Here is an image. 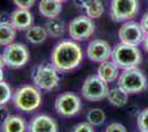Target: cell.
I'll list each match as a JSON object with an SVG mask.
<instances>
[{"label":"cell","instance_id":"cell-20","mask_svg":"<svg viewBox=\"0 0 148 132\" xmlns=\"http://www.w3.org/2000/svg\"><path fill=\"white\" fill-rule=\"evenodd\" d=\"M48 32L44 26L32 25L25 31V39L32 44H41L48 38Z\"/></svg>","mask_w":148,"mask_h":132},{"label":"cell","instance_id":"cell-16","mask_svg":"<svg viewBox=\"0 0 148 132\" xmlns=\"http://www.w3.org/2000/svg\"><path fill=\"white\" fill-rule=\"evenodd\" d=\"M118 69L119 67L113 61H105L99 64V69H97V75L108 84V83L114 82L119 76Z\"/></svg>","mask_w":148,"mask_h":132},{"label":"cell","instance_id":"cell-6","mask_svg":"<svg viewBox=\"0 0 148 132\" xmlns=\"http://www.w3.org/2000/svg\"><path fill=\"white\" fill-rule=\"evenodd\" d=\"M2 58L5 65L10 68L18 69L23 67L25 64L29 62L30 52L25 44L13 42L5 46V50L2 53Z\"/></svg>","mask_w":148,"mask_h":132},{"label":"cell","instance_id":"cell-1","mask_svg":"<svg viewBox=\"0 0 148 132\" xmlns=\"http://www.w3.org/2000/svg\"><path fill=\"white\" fill-rule=\"evenodd\" d=\"M83 61V52L75 41L64 40L54 46L51 53V63L59 72H71Z\"/></svg>","mask_w":148,"mask_h":132},{"label":"cell","instance_id":"cell-31","mask_svg":"<svg viewBox=\"0 0 148 132\" xmlns=\"http://www.w3.org/2000/svg\"><path fill=\"white\" fill-rule=\"evenodd\" d=\"M143 46H144V49L146 52H148V34L145 35V38H144V41H143Z\"/></svg>","mask_w":148,"mask_h":132},{"label":"cell","instance_id":"cell-3","mask_svg":"<svg viewBox=\"0 0 148 132\" xmlns=\"http://www.w3.org/2000/svg\"><path fill=\"white\" fill-rule=\"evenodd\" d=\"M14 107L23 112H32L40 107L42 96L40 89L36 86L25 85L18 88L12 96Z\"/></svg>","mask_w":148,"mask_h":132},{"label":"cell","instance_id":"cell-21","mask_svg":"<svg viewBox=\"0 0 148 132\" xmlns=\"http://www.w3.org/2000/svg\"><path fill=\"white\" fill-rule=\"evenodd\" d=\"M107 99L115 107H124L128 102V94L121 87L112 88L108 91Z\"/></svg>","mask_w":148,"mask_h":132},{"label":"cell","instance_id":"cell-2","mask_svg":"<svg viewBox=\"0 0 148 132\" xmlns=\"http://www.w3.org/2000/svg\"><path fill=\"white\" fill-rule=\"evenodd\" d=\"M31 79L36 87L45 91L56 90L60 84L59 70L52 63H42L37 65L32 69Z\"/></svg>","mask_w":148,"mask_h":132},{"label":"cell","instance_id":"cell-32","mask_svg":"<svg viewBox=\"0 0 148 132\" xmlns=\"http://www.w3.org/2000/svg\"><path fill=\"white\" fill-rule=\"evenodd\" d=\"M3 77H5L3 68H0V82H3Z\"/></svg>","mask_w":148,"mask_h":132},{"label":"cell","instance_id":"cell-18","mask_svg":"<svg viewBox=\"0 0 148 132\" xmlns=\"http://www.w3.org/2000/svg\"><path fill=\"white\" fill-rule=\"evenodd\" d=\"M17 30L10 21H0V46H7L14 42Z\"/></svg>","mask_w":148,"mask_h":132},{"label":"cell","instance_id":"cell-29","mask_svg":"<svg viewBox=\"0 0 148 132\" xmlns=\"http://www.w3.org/2000/svg\"><path fill=\"white\" fill-rule=\"evenodd\" d=\"M140 26H142L144 33L148 34V12L143 16L142 20H140Z\"/></svg>","mask_w":148,"mask_h":132},{"label":"cell","instance_id":"cell-13","mask_svg":"<svg viewBox=\"0 0 148 132\" xmlns=\"http://www.w3.org/2000/svg\"><path fill=\"white\" fill-rule=\"evenodd\" d=\"M29 132H58V123L53 118L47 114L33 117L28 126Z\"/></svg>","mask_w":148,"mask_h":132},{"label":"cell","instance_id":"cell-14","mask_svg":"<svg viewBox=\"0 0 148 132\" xmlns=\"http://www.w3.org/2000/svg\"><path fill=\"white\" fill-rule=\"evenodd\" d=\"M10 23L18 31H27L33 24V16L28 9L17 8L13 10L9 18Z\"/></svg>","mask_w":148,"mask_h":132},{"label":"cell","instance_id":"cell-8","mask_svg":"<svg viewBox=\"0 0 148 132\" xmlns=\"http://www.w3.org/2000/svg\"><path fill=\"white\" fill-rule=\"evenodd\" d=\"M68 31L72 40L81 42L92 37L95 31V24L88 16H79L69 23Z\"/></svg>","mask_w":148,"mask_h":132},{"label":"cell","instance_id":"cell-23","mask_svg":"<svg viewBox=\"0 0 148 132\" xmlns=\"http://www.w3.org/2000/svg\"><path fill=\"white\" fill-rule=\"evenodd\" d=\"M86 119H87V122L91 123L93 127H99V126H102L105 122L106 116H105V112L102 109L94 108V109H91L87 112Z\"/></svg>","mask_w":148,"mask_h":132},{"label":"cell","instance_id":"cell-34","mask_svg":"<svg viewBox=\"0 0 148 132\" xmlns=\"http://www.w3.org/2000/svg\"><path fill=\"white\" fill-rule=\"evenodd\" d=\"M60 1H62V2H63V1H65V0H60Z\"/></svg>","mask_w":148,"mask_h":132},{"label":"cell","instance_id":"cell-11","mask_svg":"<svg viewBox=\"0 0 148 132\" xmlns=\"http://www.w3.org/2000/svg\"><path fill=\"white\" fill-rule=\"evenodd\" d=\"M118 38L122 43L137 46L143 43L145 33L143 31L140 24H138L135 21H127L119 28Z\"/></svg>","mask_w":148,"mask_h":132},{"label":"cell","instance_id":"cell-35","mask_svg":"<svg viewBox=\"0 0 148 132\" xmlns=\"http://www.w3.org/2000/svg\"><path fill=\"white\" fill-rule=\"evenodd\" d=\"M140 132H142V131H140Z\"/></svg>","mask_w":148,"mask_h":132},{"label":"cell","instance_id":"cell-27","mask_svg":"<svg viewBox=\"0 0 148 132\" xmlns=\"http://www.w3.org/2000/svg\"><path fill=\"white\" fill-rule=\"evenodd\" d=\"M12 2L16 5L17 8L20 9H30L34 6L36 3V0H12Z\"/></svg>","mask_w":148,"mask_h":132},{"label":"cell","instance_id":"cell-33","mask_svg":"<svg viewBox=\"0 0 148 132\" xmlns=\"http://www.w3.org/2000/svg\"><path fill=\"white\" fill-rule=\"evenodd\" d=\"M3 67H5V62H3L2 55H0V68H3Z\"/></svg>","mask_w":148,"mask_h":132},{"label":"cell","instance_id":"cell-5","mask_svg":"<svg viewBox=\"0 0 148 132\" xmlns=\"http://www.w3.org/2000/svg\"><path fill=\"white\" fill-rule=\"evenodd\" d=\"M118 87L124 89L127 94H138L147 88L146 75L137 67L124 69L118 78Z\"/></svg>","mask_w":148,"mask_h":132},{"label":"cell","instance_id":"cell-4","mask_svg":"<svg viewBox=\"0 0 148 132\" xmlns=\"http://www.w3.org/2000/svg\"><path fill=\"white\" fill-rule=\"evenodd\" d=\"M112 61L122 69L137 67L142 62V53L137 46L121 43L116 44L112 50Z\"/></svg>","mask_w":148,"mask_h":132},{"label":"cell","instance_id":"cell-22","mask_svg":"<svg viewBox=\"0 0 148 132\" xmlns=\"http://www.w3.org/2000/svg\"><path fill=\"white\" fill-rule=\"evenodd\" d=\"M44 28H45L48 34L51 38L59 39L62 38L65 34V24H64V22L61 21V20H58L56 18L48 20L45 22Z\"/></svg>","mask_w":148,"mask_h":132},{"label":"cell","instance_id":"cell-15","mask_svg":"<svg viewBox=\"0 0 148 132\" xmlns=\"http://www.w3.org/2000/svg\"><path fill=\"white\" fill-rule=\"evenodd\" d=\"M39 11L43 17L48 19L56 18L62 11V1L60 0H40Z\"/></svg>","mask_w":148,"mask_h":132},{"label":"cell","instance_id":"cell-30","mask_svg":"<svg viewBox=\"0 0 148 132\" xmlns=\"http://www.w3.org/2000/svg\"><path fill=\"white\" fill-rule=\"evenodd\" d=\"M8 116H10V113L8 112L6 108H3L2 106H0V121H3Z\"/></svg>","mask_w":148,"mask_h":132},{"label":"cell","instance_id":"cell-10","mask_svg":"<svg viewBox=\"0 0 148 132\" xmlns=\"http://www.w3.org/2000/svg\"><path fill=\"white\" fill-rule=\"evenodd\" d=\"M56 112L62 117L71 118L80 112L82 101L77 95L73 93H63L56 99L54 104Z\"/></svg>","mask_w":148,"mask_h":132},{"label":"cell","instance_id":"cell-9","mask_svg":"<svg viewBox=\"0 0 148 132\" xmlns=\"http://www.w3.org/2000/svg\"><path fill=\"white\" fill-rule=\"evenodd\" d=\"M138 9V0H112L111 18L116 22L130 21L136 17Z\"/></svg>","mask_w":148,"mask_h":132},{"label":"cell","instance_id":"cell-12","mask_svg":"<svg viewBox=\"0 0 148 132\" xmlns=\"http://www.w3.org/2000/svg\"><path fill=\"white\" fill-rule=\"evenodd\" d=\"M112 49L110 43L102 39H96L91 41L86 49L87 57L95 63H102L108 61L112 56Z\"/></svg>","mask_w":148,"mask_h":132},{"label":"cell","instance_id":"cell-24","mask_svg":"<svg viewBox=\"0 0 148 132\" xmlns=\"http://www.w3.org/2000/svg\"><path fill=\"white\" fill-rule=\"evenodd\" d=\"M12 98V90L5 81L0 82V106L6 105Z\"/></svg>","mask_w":148,"mask_h":132},{"label":"cell","instance_id":"cell-26","mask_svg":"<svg viewBox=\"0 0 148 132\" xmlns=\"http://www.w3.org/2000/svg\"><path fill=\"white\" fill-rule=\"evenodd\" d=\"M72 132H95L93 126L88 122H81L73 128Z\"/></svg>","mask_w":148,"mask_h":132},{"label":"cell","instance_id":"cell-17","mask_svg":"<svg viewBox=\"0 0 148 132\" xmlns=\"http://www.w3.org/2000/svg\"><path fill=\"white\" fill-rule=\"evenodd\" d=\"M2 132H25L27 123L25 119L17 114H10L2 121Z\"/></svg>","mask_w":148,"mask_h":132},{"label":"cell","instance_id":"cell-25","mask_svg":"<svg viewBox=\"0 0 148 132\" xmlns=\"http://www.w3.org/2000/svg\"><path fill=\"white\" fill-rule=\"evenodd\" d=\"M137 126L142 132H148V108H145L142 112L138 114Z\"/></svg>","mask_w":148,"mask_h":132},{"label":"cell","instance_id":"cell-28","mask_svg":"<svg viewBox=\"0 0 148 132\" xmlns=\"http://www.w3.org/2000/svg\"><path fill=\"white\" fill-rule=\"evenodd\" d=\"M105 132H127V130H126V128L122 123L114 122V123H111L110 126L106 128Z\"/></svg>","mask_w":148,"mask_h":132},{"label":"cell","instance_id":"cell-7","mask_svg":"<svg viewBox=\"0 0 148 132\" xmlns=\"http://www.w3.org/2000/svg\"><path fill=\"white\" fill-rule=\"evenodd\" d=\"M108 86L107 83L103 81L97 74L90 75L83 83L81 89L82 96L84 99L88 101H99L107 97L108 95Z\"/></svg>","mask_w":148,"mask_h":132},{"label":"cell","instance_id":"cell-19","mask_svg":"<svg viewBox=\"0 0 148 132\" xmlns=\"http://www.w3.org/2000/svg\"><path fill=\"white\" fill-rule=\"evenodd\" d=\"M81 5L84 8L86 16L92 19H99L104 12V5L102 0H82Z\"/></svg>","mask_w":148,"mask_h":132}]
</instances>
